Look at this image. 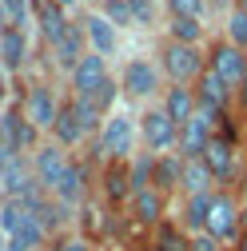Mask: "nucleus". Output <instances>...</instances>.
Listing matches in <instances>:
<instances>
[{
    "label": "nucleus",
    "mask_w": 247,
    "mask_h": 251,
    "mask_svg": "<svg viewBox=\"0 0 247 251\" xmlns=\"http://www.w3.org/2000/svg\"><path fill=\"white\" fill-rule=\"evenodd\" d=\"M156 88H160L156 68H151L148 60H128V68H124V92L136 96V100H148Z\"/></svg>",
    "instance_id": "obj_15"
},
{
    "label": "nucleus",
    "mask_w": 247,
    "mask_h": 251,
    "mask_svg": "<svg viewBox=\"0 0 247 251\" xmlns=\"http://www.w3.org/2000/svg\"><path fill=\"white\" fill-rule=\"evenodd\" d=\"M12 155H16V151H8V144H0V183H4V172H8V164H12Z\"/></svg>",
    "instance_id": "obj_36"
},
{
    "label": "nucleus",
    "mask_w": 247,
    "mask_h": 251,
    "mask_svg": "<svg viewBox=\"0 0 247 251\" xmlns=\"http://www.w3.org/2000/svg\"><path fill=\"white\" fill-rule=\"evenodd\" d=\"M151 251H192V235L179 227V219H164L151 231Z\"/></svg>",
    "instance_id": "obj_25"
},
{
    "label": "nucleus",
    "mask_w": 247,
    "mask_h": 251,
    "mask_svg": "<svg viewBox=\"0 0 247 251\" xmlns=\"http://www.w3.org/2000/svg\"><path fill=\"white\" fill-rule=\"evenodd\" d=\"M203 164L211 168L215 183L231 179V172H235V148H231V140H227V136H211V144H207V151H203Z\"/></svg>",
    "instance_id": "obj_18"
},
{
    "label": "nucleus",
    "mask_w": 247,
    "mask_h": 251,
    "mask_svg": "<svg viewBox=\"0 0 247 251\" xmlns=\"http://www.w3.org/2000/svg\"><path fill=\"white\" fill-rule=\"evenodd\" d=\"M108 80V64H104V56L100 52H88L80 64H76V72H72V88H76V96H92L100 84Z\"/></svg>",
    "instance_id": "obj_14"
},
{
    "label": "nucleus",
    "mask_w": 247,
    "mask_h": 251,
    "mask_svg": "<svg viewBox=\"0 0 247 251\" xmlns=\"http://www.w3.org/2000/svg\"><path fill=\"white\" fill-rule=\"evenodd\" d=\"M52 136H56V144H60V148H72V144H80V140L88 136V128H84V120H80L76 100L60 104V116H56V124H52Z\"/></svg>",
    "instance_id": "obj_16"
},
{
    "label": "nucleus",
    "mask_w": 247,
    "mask_h": 251,
    "mask_svg": "<svg viewBox=\"0 0 247 251\" xmlns=\"http://www.w3.org/2000/svg\"><path fill=\"white\" fill-rule=\"evenodd\" d=\"M151 168H156V155H148V151H140L136 160L128 164V172H132V192H136V187H148V183H151Z\"/></svg>",
    "instance_id": "obj_26"
},
{
    "label": "nucleus",
    "mask_w": 247,
    "mask_h": 251,
    "mask_svg": "<svg viewBox=\"0 0 247 251\" xmlns=\"http://www.w3.org/2000/svg\"><path fill=\"white\" fill-rule=\"evenodd\" d=\"M235 251H247V227L239 231V239H235Z\"/></svg>",
    "instance_id": "obj_38"
},
{
    "label": "nucleus",
    "mask_w": 247,
    "mask_h": 251,
    "mask_svg": "<svg viewBox=\"0 0 247 251\" xmlns=\"http://www.w3.org/2000/svg\"><path fill=\"white\" fill-rule=\"evenodd\" d=\"M211 136H215V116L196 112V116L179 128V155H203L207 144H211Z\"/></svg>",
    "instance_id": "obj_9"
},
{
    "label": "nucleus",
    "mask_w": 247,
    "mask_h": 251,
    "mask_svg": "<svg viewBox=\"0 0 247 251\" xmlns=\"http://www.w3.org/2000/svg\"><path fill=\"white\" fill-rule=\"evenodd\" d=\"M211 4H215V8H223V4H227V0H211Z\"/></svg>",
    "instance_id": "obj_43"
},
{
    "label": "nucleus",
    "mask_w": 247,
    "mask_h": 251,
    "mask_svg": "<svg viewBox=\"0 0 247 251\" xmlns=\"http://www.w3.org/2000/svg\"><path fill=\"white\" fill-rule=\"evenodd\" d=\"M68 168H72V160H68V151L60 148V144H44V148H36V155H32L36 183L44 187L48 196L56 192V183L64 179V172H68Z\"/></svg>",
    "instance_id": "obj_5"
},
{
    "label": "nucleus",
    "mask_w": 247,
    "mask_h": 251,
    "mask_svg": "<svg viewBox=\"0 0 247 251\" xmlns=\"http://www.w3.org/2000/svg\"><path fill=\"white\" fill-rule=\"evenodd\" d=\"M8 8V24L12 28H24V16H28V0H4Z\"/></svg>",
    "instance_id": "obj_34"
},
{
    "label": "nucleus",
    "mask_w": 247,
    "mask_h": 251,
    "mask_svg": "<svg viewBox=\"0 0 247 251\" xmlns=\"http://www.w3.org/2000/svg\"><path fill=\"white\" fill-rule=\"evenodd\" d=\"M104 16H108L116 28H136V16H132V4H128V0H104Z\"/></svg>",
    "instance_id": "obj_28"
},
{
    "label": "nucleus",
    "mask_w": 247,
    "mask_h": 251,
    "mask_svg": "<svg viewBox=\"0 0 247 251\" xmlns=\"http://www.w3.org/2000/svg\"><path fill=\"white\" fill-rule=\"evenodd\" d=\"M68 8H60L56 0H40L36 4V20H40V32H44V40L48 44H56L60 36L68 32V16H64Z\"/></svg>",
    "instance_id": "obj_23"
},
{
    "label": "nucleus",
    "mask_w": 247,
    "mask_h": 251,
    "mask_svg": "<svg viewBox=\"0 0 247 251\" xmlns=\"http://www.w3.org/2000/svg\"><path fill=\"white\" fill-rule=\"evenodd\" d=\"M128 4H132L136 24H151V16H156V0H128Z\"/></svg>",
    "instance_id": "obj_33"
},
{
    "label": "nucleus",
    "mask_w": 247,
    "mask_h": 251,
    "mask_svg": "<svg viewBox=\"0 0 247 251\" xmlns=\"http://www.w3.org/2000/svg\"><path fill=\"white\" fill-rule=\"evenodd\" d=\"M235 8H243V12H247V0H235Z\"/></svg>",
    "instance_id": "obj_42"
},
{
    "label": "nucleus",
    "mask_w": 247,
    "mask_h": 251,
    "mask_svg": "<svg viewBox=\"0 0 247 251\" xmlns=\"http://www.w3.org/2000/svg\"><path fill=\"white\" fill-rule=\"evenodd\" d=\"M84 36H88L92 52L112 56V52H116V44H120V28H116L104 12H92V16H84Z\"/></svg>",
    "instance_id": "obj_12"
},
{
    "label": "nucleus",
    "mask_w": 247,
    "mask_h": 251,
    "mask_svg": "<svg viewBox=\"0 0 247 251\" xmlns=\"http://www.w3.org/2000/svg\"><path fill=\"white\" fill-rule=\"evenodd\" d=\"M24 60H28V36H24V28H0V64H4L8 72H20L24 68Z\"/></svg>",
    "instance_id": "obj_20"
},
{
    "label": "nucleus",
    "mask_w": 247,
    "mask_h": 251,
    "mask_svg": "<svg viewBox=\"0 0 247 251\" xmlns=\"http://www.w3.org/2000/svg\"><path fill=\"white\" fill-rule=\"evenodd\" d=\"M140 140H144L148 151L164 155V151H172V148L179 144V124H175L164 108H148V112L140 116Z\"/></svg>",
    "instance_id": "obj_3"
},
{
    "label": "nucleus",
    "mask_w": 247,
    "mask_h": 251,
    "mask_svg": "<svg viewBox=\"0 0 247 251\" xmlns=\"http://www.w3.org/2000/svg\"><path fill=\"white\" fill-rule=\"evenodd\" d=\"M56 4H60V8H76L80 0H56Z\"/></svg>",
    "instance_id": "obj_40"
},
{
    "label": "nucleus",
    "mask_w": 247,
    "mask_h": 251,
    "mask_svg": "<svg viewBox=\"0 0 247 251\" xmlns=\"http://www.w3.org/2000/svg\"><path fill=\"white\" fill-rule=\"evenodd\" d=\"M24 116H28V124H32L36 132H52V124H56V116H60V104H56V96H52V88H44V84H36V88H28V96H24Z\"/></svg>",
    "instance_id": "obj_8"
},
{
    "label": "nucleus",
    "mask_w": 247,
    "mask_h": 251,
    "mask_svg": "<svg viewBox=\"0 0 247 251\" xmlns=\"http://www.w3.org/2000/svg\"><path fill=\"white\" fill-rule=\"evenodd\" d=\"M203 36V28H199V20H192V16H172V40H183V44H196Z\"/></svg>",
    "instance_id": "obj_27"
},
{
    "label": "nucleus",
    "mask_w": 247,
    "mask_h": 251,
    "mask_svg": "<svg viewBox=\"0 0 247 251\" xmlns=\"http://www.w3.org/2000/svg\"><path fill=\"white\" fill-rule=\"evenodd\" d=\"M84 44H88V36H84V24H68V32H64V36H60V40L52 44L56 64L64 68V72H76V64L88 56V52H84Z\"/></svg>",
    "instance_id": "obj_13"
},
{
    "label": "nucleus",
    "mask_w": 247,
    "mask_h": 251,
    "mask_svg": "<svg viewBox=\"0 0 247 251\" xmlns=\"http://www.w3.org/2000/svg\"><path fill=\"white\" fill-rule=\"evenodd\" d=\"M48 251H92V243L84 235H60V239L48 243Z\"/></svg>",
    "instance_id": "obj_32"
},
{
    "label": "nucleus",
    "mask_w": 247,
    "mask_h": 251,
    "mask_svg": "<svg viewBox=\"0 0 247 251\" xmlns=\"http://www.w3.org/2000/svg\"><path fill=\"white\" fill-rule=\"evenodd\" d=\"M0 28H8V8H4V0H0Z\"/></svg>",
    "instance_id": "obj_39"
},
{
    "label": "nucleus",
    "mask_w": 247,
    "mask_h": 251,
    "mask_svg": "<svg viewBox=\"0 0 247 251\" xmlns=\"http://www.w3.org/2000/svg\"><path fill=\"white\" fill-rule=\"evenodd\" d=\"M168 8H172V16H192V20H199L203 8H207V0H168Z\"/></svg>",
    "instance_id": "obj_31"
},
{
    "label": "nucleus",
    "mask_w": 247,
    "mask_h": 251,
    "mask_svg": "<svg viewBox=\"0 0 247 251\" xmlns=\"http://www.w3.org/2000/svg\"><path fill=\"white\" fill-rule=\"evenodd\" d=\"M215 176L203 164V155H183V176H179V192L183 196H199V192H215Z\"/></svg>",
    "instance_id": "obj_19"
},
{
    "label": "nucleus",
    "mask_w": 247,
    "mask_h": 251,
    "mask_svg": "<svg viewBox=\"0 0 247 251\" xmlns=\"http://www.w3.org/2000/svg\"><path fill=\"white\" fill-rule=\"evenodd\" d=\"M179 176H183V155H175V151L156 155V168H151V187L156 192H164V196L179 192Z\"/></svg>",
    "instance_id": "obj_21"
},
{
    "label": "nucleus",
    "mask_w": 247,
    "mask_h": 251,
    "mask_svg": "<svg viewBox=\"0 0 247 251\" xmlns=\"http://www.w3.org/2000/svg\"><path fill=\"white\" fill-rule=\"evenodd\" d=\"M211 68L227 80V88H239L243 76H247V56H243V48H235V44L223 40V44L211 48Z\"/></svg>",
    "instance_id": "obj_11"
},
{
    "label": "nucleus",
    "mask_w": 247,
    "mask_h": 251,
    "mask_svg": "<svg viewBox=\"0 0 247 251\" xmlns=\"http://www.w3.org/2000/svg\"><path fill=\"white\" fill-rule=\"evenodd\" d=\"M164 112L183 128V124H188V120L199 112V104H196V88H183V84L168 88V96H164Z\"/></svg>",
    "instance_id": "obj_22"
},
{
    "label": "nucleus",
    "mask_w": 247,
    "mask_h": 251,
    "mask_svg": "<svg viewBox=\"0 0 247 251\" xmlns=\"http://www.w3.org/2000/svg\"><path fill=\"white\" fill-rule=\"evenodd\" d=\"M136 136H140V124H136L132 116L116 112V116H108V120H104L96 148H100V155H104L108 164H112V160H128L132 148H136Z\"/></svg>",
    "instance_id": "obj_1"
},
{
    "label": "nucleus",
    "mask_w": 247,
    "mask_h": 251,
    "mask_svg": "<svg viewBox=\"0 0 247 251\" xmlns=\"http://www.w3.org/2000/svg\"><path fill=\"white\" fill-rule=\"evenodd\" d=\"M239 203L227 196V192H215L211 196V211H207V235L211 239H220V243H235L239 239Z\"/></svg>",
    "instance_id": "obj_4"
},
{
    "label": "nucleus",
    "mask_w": 247,
    "mask_h": 251,
    "mask_svg": "<svg viewBox=\"0 0 247 251\" xmlns=\"http://www.w3.org/2000/svg\"><path fill=\"white\" fill-rule=\"evenodd\" d=\"M128 211H132V219H136L140 227H151V231H156L164 219H168V196L156 192L151 183H148V187H136L132 200H128Z\"/></svg>",
    "instance_id": "obj_6"
},
{
    "label": "nucleus",
    "mask_w": 247,
    "mask_h": 251,
    "mask_svg": "<svg viewBox=\"0 0 247 251\" xmlns=\"http://www.w3.org/2000/svg\"><path fill=\"white\" fill-rule=\"evenodd\" d=\"M0 144H8V151H28L36 144V128L28 124V116H24V108H12V112H4V120H0Z\"/></svg>",
    "instance_id": "obj_10"
},
{
    "label": "nucleus",
    "mask_w": 247,
    "mask_h": 251,
    "mask_svg": "<svg viewBox=\"0 0 247 251\" xmlns=\"http://www.w3.org/2000/svg\"><path fill=\"white\" fill-rule=\"evenodd\" d=\"M235 96H239V108H243V112H247V76H243V84H239V88H235Z\"/></svg>",
    "instance_id": "obj_37"
},
{
    "label": "nucleus",
    "mask_w": 247,
    "mask_h": 251,
    "mask_svg": "<svg viewBox=\"0 0 247 251\" xmlns=\"http://www.w3.org/2000/svg\"><path fill=\"white\" fill-rule=\"evenodd\" d=\"M227 44L247 48V12H243V8H235V12L227 16Z\"/></svg>",
    "instance_id": "obj_29"
},
{
    "label": "nucleus",
    "mask_w": 247,
    "mask_h": 251,
    "mask_svg": "<svg viewBox=\"0 0 247 251\" xmlns=\"http://www.w3.org/2000/svg\"><path fill=\"white\" fill-rule=\"evenodd\" d=\"M0 108H4V76H0Z\"/></svg>",
    "instance_id": "obj_41"
},
{
    "label": "nucleus",
    "mask_w": 247,
    "mask_h": 251,
    "mask_svg": "<svg viewBox=\"0 0 247 251\" xmlns=\"http://www.w3.org/2000/svg\"><path fill=\"white\" fill-rule=\"evenodd\" d=\"M192 251H223V243L203 231V235H192Z\"/></svg>",
    "instance_id": "obj_35"
},
{
    "label": "nucleus",
    "mask_w": 247,
    "mask_h": 251,
    "mask_svg": "<svg viewBox=\"0 0 247 251\" xmlns=\"http://www.w3.org/2000/svg\"><path fill=\"white\" fill-rule=\"evenodd\" d=\"M231 92L235 88H227V80L215 72V68H203V76L196 80V104H199V112H207V116L220 120L223 108H227V100H231Z\"/></svg>",
    "instance_id": "obj_7"
},
{
    "label": "nucleus",
    "mask_w": 247,
    "mask_h": 251,
    "mask_svg": "<svg viewBox=\"0 0 247 251\" xmlns=\"http://www.w3.org/2000/svg\"><path fill=\"white\" fill-rule=\"evenodd\" d=\"M160 64L164 72L172 76V84H188V80H199L203 76V56L196 44H183V40H168L164 52H160Z\"/></svg>",
    "instance_id": "obj_2"
},
{
    "label": "nucleus",
    "mask_w": 247,
    "mask_h": 251,
    "mask_svg": "<svg viewBox=\"0 0 247 251\" xmlns=\"http://www.w3.org/2000/svg\"><path fill=\"white\" fill-rule=\"evenodd\" d=\"M80 100H88L92 108H96V112L104 116V112L112 108V100H116V84H112V76H108V80H104V84H100L96 92H92V96H80Z\"/></svg>",
    "instance_id": "obj_30"
},
{
    "label": "nucleus",
    "mask_w": 247,
    "mask_h": 251,
    "mask_svg": "<svg viewBox=\"0 0 247 251\" xmlns=\"http://www.w3.org/2000/svg\"><path fill=\"white\" fill-rule=\"evenodd\" d=\"M211 196H215V192L183 196V207H179V227L188 231V235H203V231H207V211H211Z\"/></svg>",
    "instance_id": "obj_17"
},
{
    "label": "nucleus",
    "mask_w": 247,
    "mask_h": 251,
    "mask_svg": "<svg viewBox=\"0 0 247 251\" xmlns=\"http://www.w3.org/2000/svg\"><path fill=\"white\" fill-rule=\"evenodd\" d=\"M104 196L112 203H128L132 200V172H128L124 160H112L108 164V172H104Z\"/></svg>",
    "instance_id": "obj_24"
}]
</instances>
